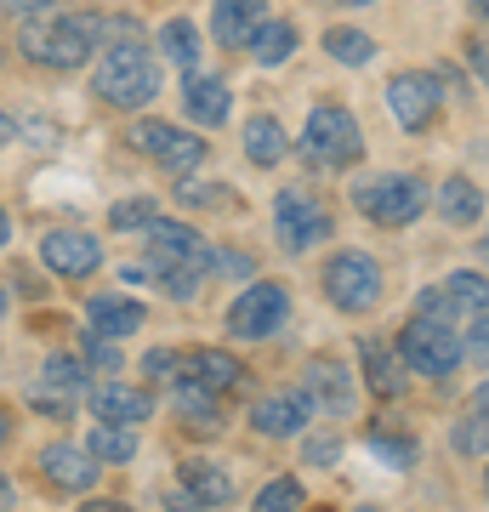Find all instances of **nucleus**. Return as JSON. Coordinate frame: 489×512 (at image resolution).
<instances>
[{"instance_id":"obj_39","label":"nucleus","mask_w":489,"mask_h":512,"mask_svg":"<svg viewBox=\"0 0 489 512\" xmlns=\"http://www.w3.org/2000/svg\"><path fill=\"white\" fill-rule=\"evenodd\" d=\"M177 200H182V205H194V211H200V205H217V200H228V188H205V183H182V188H177Z\"/></svg>"},{"instance_id":"obj_41","label":"nucleus","mask_w":489,"mask_h":512,"mask_svg":"<svg viewBox=\"0 0 489 512\" xmlns=\"http://www.w3.org/2000/svg\"><path fill=\"white\" fill-rule=\"evenodd\" d=\"M336 450H342V444H336V439H313L308 450H302V456H308L313 467H330V461H336Z\"/></svg>"},{"instance_id":"obj_49","label":"nucleus","mask_w":489,"mask_h":512,"mask_svg":"<svg viewBox=\"0 0 489 512\" xmlns=\"http://www.w3.org/2000/svg\"><path fill=\"white\" fill-rule=\"evenodd\" d=\"M6 501H12V484H6V473H0V507H6Z\"/></svg>"},{"instance_id":"obj_2","label":"nucleus","mask_w":489,"mask_h":512,"mask_svg":"<svg viewBox=\"0 0 489 512\" xmlns=\"http://www.w3.org/2000/svg\"><path fill=\"white\" fill-rule=\"evenodd\" d=\"M211 262H217V251L205 245L200 228L154 217V228H148V262H143V268L160 279V285L177 296V302H188V296L200 291V279L211 274Z\"/></svg>"},{"instance_id":"obj_7","label":"nucleus","mask_w":489,"mask_h":512,"mask_svg":"<svg viewBox=\"0 0 489 512\" xmlns=\"http://www.w3.org/2000/svg\"><path fill=\"white\" fill-rule=\"evenodd\" d=\"M336 217H330V205L313 194V188H279L273 194V239L285 245V251H313V245H325Z\"/></svg>"},{"instance_id":"obj_15","label":"nucleus","mask_w":489,"mask_h":512,"mask_svg":"<svg viewBox=\"0 0 489 512\" xmlns=\"http://www.w3.org/2000/svg\"><path fill=\"white\" fill-rule=\"evenodd\" d=\"M171 382H194L205 387V393H234V387H245V365H239L234 353H222V348H194V353H182L177 359V376Z\"/></svg>"},{"instance_id":"obj_36","label":"nucleus","mask_w":489,"mask_h":512,"mask_svg":"<svg viewBox=\"0 0 489 512\" xmlns=\"http://www.w3.org/2000/svg\"><path fill=\"white\" fill-rule=\"evenodd\" d=\"M370 450H376L381 461H393V467H416V444H410V439H381V433H376Z\"/></svg>"},{"instance_id":"obj_11","label":"nucleus","mask_w":489,"mask_h":512,"mask_svg":"<svg viewBox=\"0 0 489 512\" xmlns=\"http://www.w3.org/2000/svg\"><path fill=\"white\" fill-rule=\"evenodd\" d=\"M438 103H444V86H438L433 74L404 69V74L387 80V109H393V120H399L404 131H427L438 120Z\"/></svg>"},{"instance_id":"obj_32","label":"nucleus","mask_w":489,"mask_h":512,"mask_svg":"<svg viewBox=\"0 0 489 512\" xmlns=\"http://www.w3.org/2000/svg\"><path fill=\"white\" fill-rule=\"evenodd\" d=\"M251 512H302V478H273L256 490V507Z\"/></svg>"},{"instance_id":"obj_31","label":"nucleus","mask_w":489,"mask_h":512,"mask_svg":"<svg viewBox=\"0 0 489 512\" xmlns=\"http://www.w3.org/2000/svg\"><path fill=\"white\" fill-rule=\"evenodd\" d=\"M40 382L57 387V393H69V399H80V387H86V359L52 353V359H46V370H40Z\"/></svg>"},{"instance_id":"obj_51","label":"nucleus","mask_w":489,"mask_h":512,"mask_svg":"<svg viewBox=\"0 0 489 512\" xmlns=\"http://www.w3.org/2000/svg\"><path fill=\"white\" fill-rule=\"evenodd\" d=\"M478 251H484V262H489V228H484V245H478Z\"/></svg>"},{"instance_id":"obj_19","label":"nucleus","mask_w":489,"mask_h":512,"mask_svg":"<svg viewBox=\"0 0 489 512\" xmlns=\"http://www.w3.org/2000/svg\"><path fill=\"white\" fill-rule=\"evenodd\" d=\"M40 473L52 478L57 490H91L97 484V456L86 444H46L40 450Z\"/></svg>"},{"instance_id":"obj_34","label":"nucleus","mask_w":489,"mask_h":512,"mask_svg":"<svg viewBox=\"0 0 489 512\" xmlns=\"http://www.w3.org/2000/svg\"><path fill=\"white\" fill-rule=\"evenodd\" d=\"M455 450H461V456H484L489 450V416L472 410V416L455 421Z\"/></svg>"},{"instance_id":"obj_12","label":"nucleus","mask_w":489,"mask_h":512,"mask_svg":"<svg viewBox=\"0 0 489 512\" xmlns=\"http://www.w3.org/2000/svg\"><path fill=\"white\" fill-rule=\"evenodd\" d=\"M359 376L342 365V359H308L302 370V393L313 399V410H325V416H353L359 410Z\"/></svg>"},{"instance_id":"obj_5","label":"nucleus","mask_w":489,"mask_h":512,"mask_svg":"<svg viewBox=\"0 0 489 512\" xmlns=\"http://www.w3.org/2000/svg\"><path fill=\"white\" fill-rule=\"evenodd\" d=\"M353 205H359L364 222H376V228H410V222L433 205V188L421 183V177H393V171H381L370 183L353 188Z\"/></svg>"},{"instance_id":"obj_27","label":"nucleus","mask_w":489,"mask_h":512,"mask_svg":"<svg viewBox=\"0 0 489 512\" xmlns=\"http://www.w3.org/2000/svg\"><path fill=\"white\" fill-rule=\"evenodd\" d=\"M160 52H165V63H171V69L200 74V29H194L188 18H171L160 29Z\"/></svg>"},{"instance_id":"obj_22","label":"nucleus","mask_w":489,"mask_h":512,"mask_svg":"<svg viewBox=\"0 0 489 512\" xmlns=\"http://www.w3.org/2000/svg\"><path fill=\"white\" fill-rule=\"evenodd\" d=\"M171 393H177V416H182V427H188L194 439H211V433H222V404H217V393H205V387H194V382H171Z\"/></svg>"},{"instance_id":"obj_47","label":"nucleus","mask_w":489,"mask_h":512,"mask_svg":"<svg viewBox=\"0 0 489 512\" xmlns=\"http://www.w3.org/2000/svg\"><path fill=\"white\" fill-rule=\"evenodd\" d=\"M6 239H12V222H6V211H0V251H6Z\"/></svg>"},{"instance_id":"obj_35","label":"nucleus","mask_w":489,"mask_h":512,"mask_svg":"<svg viewBox=\"0 0 489 512\" xmlns=\"http://www.w3.org/2000/svg\"><path fill=\"white\" fill-rule=\"evenodd\" d=\"M86 359H91L97 370L120 376V342H109V336H91V330H86Z\"/></svg>"},{"instance_id":"obj_53","label":"nucleus","mask_w":489,"mask_h":512,"mask_svg":"<svg viewBox=\"0 0 489 512\" xmlns=\"http://www.w3.org/2000/svg\"><path fill=\"white\" fill-rule=\"evenodd\" d=\"M0 313H6V291H0Z\"/></svg>"},{"instance_id":"obj_30","label":"nucleus","mask_w":489,"mask_h":512,"mask_svg":"<svg viewBox=\"0 0 489 512\" xmlns=\"http://www.w3.org/2000/svg\"><path fill=\"white\" fill-rule=\"evenodd\" d=\"M325 52L336 57V63H347V69H359V63H370V57H376V40L364 35V29H330Z\"/></svg>"},{"instance_id":"obj_28","label":"nucleus","mask_w":489,"mask_h":512,"mask_svg":"<svg viewBox=\"0 0 489 512\" xmlns=\"http://www.w3.org/2000/svg\"><path fill=\"white\" fill-rule=\"evenodd\" d=\"M290 52H296V23H290V18H268V23L251 35V57L262 63V69H279V63H290Z\"/></svg>"},{"instance_id":"obj_3","label":"nucleus","mask_w":489,"mask_h":512,"mask_svg":"<svg viewBox=\"0 0 489 512\" xmlns=\"http://www.w3.org/2000/svg\"><path fill=\"white\" fill-rule=\"evenodd\" d=\"M97 35H103V18L97 12H40V18H23L18 29V52L40 69H74L97 52Z\"/></svg>"},{"instance_id":"obj_43","label":"nucleus","mask_w":489,"mask_h":512,"mask_svg":"<svg viewBox=\"0 0 489 512\" xmlns=\"http://www.w3.org/2000/svg\"><path fill=\"white\" fill-rule=\"evenodd\" d=\"M165 507H171V512H205V507H200V501H194L188 490H171V495H165Z\"/></svg>"},{"instance_id":"obj_23","label":"nucleus","mask_w":489,"mask_h":512,"mask_svg":"<svg viewBox=\"0 0 489 512\" xmlns=\"http://www.w3.org/2000/svg\"><path fill=\"white\" fill-rule=\"evenodd\" d=\"M433 200H438V217L455 222V228H472V222L484 217V188L472 183V177H444Z\"/></svg>"},{"instance_id":"obj_13","label":"nucleus","mask_w":489,"mask_h":512,"mask_svg":"<svg viewBox=\"0 0 489 512\" xmlns=\"http://www.w3.org/2000/svg\"><path fill=\"white\" fill-rule=\"evenodd\" d=\"M313 421V399L302 387H285V393H268V399L251 404V427L262 439H296Z\"/></svg>"},{"instance_id":"obj_17","label":"nucleus","mask_w":489,"mask_h":512,"mask_svg":"<svg viewBox=\"0 0 489 512\" xmlns=\"http://www.w3.org/2000/svg\"><path fill=\"white\" fill-rule=\"evenodd\" d=\"M143 302H131V296L120 291H97L86 302V330L91 336H109V342H120V336H137L143 330Z\"/></svg>"},{"instance_id":"obj_14","label":"nucleus","mask_w":489,"mask_h":512,"mask_svg":"<svg viewBox=\"0 0 489 512\" xmlns=\"http://www.w3.org/2000/svg\"><path fill=\"white\" fill-rule=\"evenodd\" d=\"M40 256H46V268L63 279H86L103 268V245L80 228H52V234L40 239Z\"/></svg>"},{"instance_id":"obj_26","label":"nucleus","mask_w":489,"mask_h":512,"mask_svg":"<svg viewBox=\"0 0 489 512\" xmlns=\"http://www.w3.org/2000/svg\"><path fill=\"white\" fill-rule=\"evenodd\" d=\"M245 154H251V165H279L290 154V137H285V126L273 120V114H256L251 126H245Z\"/></svg>"},{"instance_id":"obj_1","label":"nucleus","mask_w":489,"mask_h":512,"mask_svg":"<svg viewBox=\"0 0 489 512\" xmlns=\"http://www.w3.org/2000/svg\"><path fill=\"white\" fill-rule=\"evenodd\" d=\"M91 92L103 97L109 109H143V103H154V92H160V69H154V57H148V46H143V29L131 18H114L109 52L91 69Z\"/></svg>"},{"instance_id":"obj_48","label":"nucleus","mask_w":489,"mask_h":512,"mask_svg":"<svg viewBox=\"0 0 489 512\" xmlns=\"http://www.w3.org/2000/svg\"><path fill=\"white\" fill-rule=\"evenodd\" d=\"M12 439V421H6V410H0V444Z\"/></svg>"},{"instance_id":"obj_44","label":"nucleus","mask_w":489,"mask_h":512,"mask_svg":"<svg viewBox=\"0 0 489 512\" xmlns=\"http://www.w3.org/2000/svg\"><path fill=\"white\" fill-rule=\"evenodd\" d=\"M472 410H478V416H489V382H478V393H472Z\"/></svg>"},{"instance_id":"obj_4","label":"nucleus","mask_w":489,"mask_h":512,"mask_svg":"<svg viewBox=\"0 0 489 512\" xmlns=\"http://www.w3.org/2000/svg\"><path fill=\"white\" fill-rule=\"evenodd\" d=\"M302 160L313 171H347L364 160V131L342 103H319L302 126Z\"/></svg>"},{"instance_id":"obj_38","label":"nucleus","mask_w":489,"mask_h":512,"mask_svg":"<svg viewBox=\"0 0 489 512\" xmlns=\"http://www.w3.org/2000/svg\"><path fill=\"white\" fill-rule=\"evenodd\" d=\"M461 342H467V359H478V365H489V319H472Z\"/></svg>"},{"instance_id":"obj_52","label":"nucleus","mask_w":489,"mask_h":512,"mask_svg":"<svg viewBox=\"0 0 489 512\" xmlns=\"http://www.w3.org/2000/svg\"><path fill=\"white\" fill-rule=\"evenodd\" d=\"M347 6H370V0H347Z\"/></svg>"},{"instance_id":"obj_9","label":"nucleus","mask_w":489,"mask_h":512,"mask_svg":"<svg viewBox=\"0 0 489 512\" xmlns=\"http://www.w3.org/2000/svg\"><path fill=\"white\" fill-rule=\"evenodd\" d=\"M290 319V291L285 285H273V279H256L251 291L234 296V308H228V336L239 342H262L273 330Z\"/></svg>"},{"instance_id":"obj_33","label":"nucleus","mask_w":489,"mask_h":512,"mask_svg":"<svg viewBox=\"0 0 489 512\" xmlns=\"http://www.w3.org/2000/svg\"><path fill=\"white\" fill-rule=\"evenodd\" d=\"M154 217H160V200H120L109 211V222L120 228V234H131V228H154Z\"/></svg>"},{"instance_id":"obj_29","label":"nucleus","mask_w":489,"mask_h":512,"mask_svg":"<svg viewBox=\"0 0 489 512\" xmlns=\"http://www.w3.org/2000/svg\"><path fill=\"white\" fill-rule=\"evenodd\" d=\"M86 450L97 461H114V467H120V461L137 456V433H131V427H109V421H103V427H91Z\"/></svg>"},{"instance_id":"obj_20","label":"nucleus","mask_w":489,"mask_h":512,"mask_svg":"<svg viewBox=\"0 0 489 512\" xmlns=\"http://www.w3.org/2000/svg\"><path fill=\"white\" fill-rule=\"evenodd\" d=\"M359 365H364L370 393H381V399H399V393H404L410 365H404V353H393L381 336H359Z\"/></svg>"},{"instance_id":"obj_40","label":"nucleus","mask_w":489,"mask_h":512,"mask_svg":"<svg viewBox=\"0 0 489 512\" xmlns=\"http://www.w3.org/2000/svg\"><path fill=\"white\" fill-rule=\"evenodd\" d=\"M143 370H148V376H154V382H160V376H165V382H171V376H177V353H171V348H154V353H148V359H143Z\"/></svg>"},{"instance_id":"obj_16","label":"nucleus","mask_w":489,"mask_h":512,"mask_svg":"<svg viewBox=\"0 0 489 512\" xmlns=\"http://www.w3.org/2000/svg\"><path fill=\"white\" fill-rule=\"evenodd\" d=\"M91 416L109 421V427H143L154 416V393L131 382H97L91 387Z\"/></svg>"},{"instance_id":"obj_50","label":"nucleus","mask_w":489,"mask_h":512,"mask_svg":"<svg viewBox=\"0 0 489 512\" xmlns=\"http://www.w3.org/2000/svg\"><path fill=\"white\" fill-rule=\"evenodd\" d=\"M472 12H478V18L489 23V0H472Z\"/></svg>"},{"instance_id":"obj_6","label":"nucleus","mask_w":489,"mask_h":512,"mask_svg":"<svg viewBox=\"0 0 489 512\" xmlns=\"http://www.w3.org/2000/svg\"><path fill=\"white\" fill-rule=\"evenodd\" d=\"M399 353H404V365L416 370V376H427V382H450L455 365L467 359V342L455 336L450 319H427V313H416V319L404 325V336H399Z\"/></svg>"},{"instance_id":"obj_37","label":"nucleus","mask_w":489,"mask_h":512,"mask_svg":"<svg viewBox=\"0 0 489 512\" xmlns=\"http://www.w3.org/2000/svg\"><path fill=\"white\" fill-rule=\"evenodd\" d=\"M29 404H35V410H46V416H74V399H69V393H57V387H46V382H35Z\"/></svg>"},{"instance_id":"obj_8","label":"nucleus","mask_w":489,"mask_h":512,"mask_svg":"<svg viewBox=\"0 0 489 512\" xmlns=\"http://www.w3.org/2000/svg\"><path fill=\"white\" fill-rule=\"evenodd\" d=\"M131 148L143 154V160H154L160 171H171V177H188V171H200L205 165V137H194V131L182 126H165V120H137L131 126Z\"/></svg>"},{"instance_id":"obj_25","label":"nucleus","mask_w":489,"mask_h":512,"mask_svg":"<svg viewBox=\"0 0 489 512\" xmlns=\"http://www.w3.org/2000/svg\"><path fill=\"white\" fill-rule=\"evenodd\" d=\"M182 490L194 495L200 507H228L234 501V478L222 473V467H211V461H188L182 467Z\"/></svg>"},{"instance_id":"obj_54","label":"nucleus","mask_w":489,"mask_h":512,"mask_svg":"<svg viewBox=\"0 0 489 512\" xmlns=\"http://www.w3.org/2000/svg\"><path fill=\"white\" fill-rule=\"evenodd\" d=\"M359 512H376V507H359Z\"/></svg>"},{"instance_id":"obj_46","label":"nucleus","mask_w":489,"mask_h":512,"mask_svg":"<svg viewBox=\"0 0 489 512\" xmlns=\"http://www.w3.org/2000/svg\"><path fill=\"white\" fill-rule=\"evenodd\" d=\"M86 512H126V507H120V501H91Z\"/></svg>"},{"instance_id":"obj_18","label":"nucleus","mask_w":489,"mask_h":512,"mask_svg":"<svg viewBox=\"0 0 489 512\" xmlns=\"http://www.w3.org/2000/svg\"><path fill=\"white\" fill-rule=\"evenodd\" d=\"M268 23V0H217L211 6V35L217 46L239 52V46H251V35Z\"/></svg>"},{"instance_id":"obj_24","label":"nucleus","mask_w":489,"mask_h":512,"mask_svg":"<svg viewBox=\"0 0 489 512\" xmlns=\"http://www.w3.org/2000/svg\"><path fill=\"white\" fill-rule=\"evenodd\" d=\"M444 296H450V319L472 325V319H489V279L461 268V274L444 279Z\"/></svg>"},{"instance_id":"obj_10","label":"nucleus","mask_w":489,"mask_h":512,"mask_svg":"<svg viewBox=\"0 0 489 512\" xmlns=\"http://www.w3.org/2000/svg\"><path fill=\"white\" fill-rule=\"evenodd\" d=\"M325 291L342 313H370L381 302V268L364 251H336L325 262Z\"/></svg>"},{"instance_id":"obj_45","label":"nucleus","mask_w":489,"mask_h":512,"mask_svg":"<svg viewBox=\"0 0 489 512\" xmlns=\"http://www.w3.org/2000/svg\"><path fill=\"white\" fill-rule=\"evenodd\" d=\"M12 137H18V126H12V120H6V109H0V148L12 143Z\"/></svg>"},{"instance_id":"obj_42","label":"nucleus","mask_w":489,"mask_h":512,"mask_svg":"<svg viewBox=\"0 0 489 512\" xmlns=\"http://www.w3.org/2000/svg\"><path fill=\"white\" fill-rule=\"evenodd\" d=\"M0 6H6L12 18H40V12H46L52 0H0Z\"/></svg>"},{"instance_id":"obj_21","label":"nucleus","mask_w":489,"mask_h":512,"mask_svg":"<svg viewBox=\"0 0 489 512\" xmlns=\"http://www.w3.org/2000/svg\"><path fill=\"white\" fill-rule=\"evenodd\" d=\"M182 109L194 126H211L217 131L234 109V92H228V80H205V74H188V86H182Z\"/></svg>"}]
</instances>
